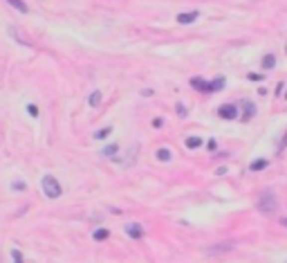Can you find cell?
<instances>
[{
	"mask_svg": "<svg viewBox=\"0 0 287 263\" xmlns=\"http://www.w3.org/2000/svg\"><path fill=\"white\" fill-rule=\"evenodd\" d=\"M233 243H224V245H213V248L206 250V254H220V252H227V250H231Z\"/></svg>",
	"mask_w": 287,
	"mask_h": 263,
	"instance_id": "cell-7",
	"label": "cell"
},
{
	"mask_svg": "<svg viewBox=\"0 0 287 263\" xmlns=\"http://www.w3.org/2000/svg\"><path fill=\"white\" fill-rule=\"evenodd\" d=\"M247 79H249V81H260V79H263V77H258V74H249V77H247Z\"/></svg>",
	"mask_w": 287,
	"mask_h": 263,
	"instance_id": "cell-24",
	"label": "cell"
},
{
	"mask_svg": "<svg viewBox=\"0 0 287 263\" xmlns=\"http://www.w3.org/2000/svg\"><path fill=\"white\" fill-rule=\"evenodd\" d=\"M254 113H256L254 104H251V101H245V115H242V117H245V119H251V117H254Z\"/></svg>",
	"mask_w": 287,
	"mask_h": 263,
	"instance_id": "cell-13",
	"label": "cell"
},
{
	"mask_svg": "<svg viewBox=\"0 0 287 263\" xmlns=\"http://www.w3.org/2000/svg\"><path fill=\"white\" fill-rule=\"evenodd\" d=\"M197 18V11H188V14H177V23L179 25H191Z\"/></svg>",
	"mask_w": 287,
	"mask_h": 263,
	"instance_id": "cell-6",
	"label": "cell"
},
{
	"mask_svg": "<svg viewBox=\"0 0 287 263\" xmlns=\"http://www.w3.org/2000/svg\"><path fill=\"white\" fill-rule=\"evenodd\" d=\"M101 153L106 155V158H117V153H119V146H117V144H110V146H106Z\"/></svg>",
	"mask_w": 287,
	"mask_h": 263,
	"instance_id": "cell-11",
	"label": "cell"
},
{
	"mask_svg": "<svg viewBox=\"0 0 287 263\" xmlns=\"http://www.w3.org/2000/svg\"><path fill=\"white\" fill-rule=\"evenodd\" d=\"M161 124H164V122H161V119H159V117H157V119H152V126H155V128H159V126H161Z\"/></svg>",
	"mask_w": 287,
	"mask_h": 263,
	"instance_id": "cell-25",
	"label": "cell"
},
{
	"mask_svg": "<svg viewBox=\"0 0 287 263\" xmlns=\"http://www.w3.org/2000/svg\"><path fill=\"white\" fill-rule=\"evenodd\" d=\"M285 99H287V92H285Z\"/></svg>",
	"mask_w": 287,
	"mask_h": 263,
	"instance_id": "cell-27",
	"label": "cell"
},
{
	"mask_svg": "<svg viewBox=\"0 0 287 263\" xmlns=\"http://www.w3.org/2000/svg\"><path fill=\"white\" fill-rule=\"evenodd\" d=\"M110 133H112V128H110V126H108V128H99V131L94 133V140H106V137L110 135Z\"/></svg>",
	"mask_w": 287,
	"mask_h": 263,
	"instance_id": "cell-14",
	"label": "cell"
},
{
	"mask_svg": "<svg viewBox=\"0 0 287 263\" xmlns=\"http://www.w3.org/2000/svg\"><path fill=\"white\" fill-rule=\"evenodd\" d=\"M11 189H13V191H25L27 185H25L22 180H13V182H11Z\"/></svg>",
	"mask_w": 287,
	"mask_h": 263,
	"instance_id": "cell-19",
	"label": "cell"
},
{
	"mask_svg": "<svg viewBox=\"0 0 287 263\" xmlns=\"http://www.w3.org/2000/svg\"><path fill=\"white\" fill-rule=\"evenodd\" d=\"M108 236H110V232H108L106 227H99V230L92 234V239L94 241H103V239H108Z\"/></svg>",
	"mask_w": 287,
	"mask_h": 263,
	"instance_id": "cell-12",
	"label": "cell"
},
{
	"mask_svg": "<svg viewBox=\"0 0 287 263\" xmlns=\"http://www.w3.org/2000/svg\"><path fill=\"white\" fill-rule=\"evenodd\" d=\"M200 146H202L200 137H188L186 140V149H200Z\"/></svg>",
	"mask_w": 287,
	"mask_h": 263,
	"instance_id": "cell-16",
	"label": "cell"
},
{
	"mask_svg": "<svg viewBox=\"0 0 287 263\" xmlns=\"http://www.w3.org/2000/svg\"><path fill=\"white\" fill-rule=\"evenodd\" d=\"M40 187H43V194L47 196V198H58V196L63 194V189H61V185H58V180L54 176H45L43 178V182H40Z\"/></svg>",
	"mask_w": 287,
	"mask_h": 263,
	"instance_id": "cell-2",
	"label": "cell"
},
{
	"mask_svg": "<svg viewBox=\"0 0 287 263\" xmlns=\"http://www.w3.org/2000/svg\"><path fill=\"white\" fill-rule=\"evenodd\" d=\"M281 225H285V227H287V218H283V221H281Z\"/></svg>",
	"mask_w": 287,
	"mask_h": 263,
	"instance_id": "cell-26",
	"label": "cell"
},
{
	"mask_svg": "<svg viewBox=\"0 0 287 263\" xmlns=\"http://www.w3.org/2000/svg\"><path fill=\"white\" fill-rule=\"evenodd\" d=\"M218 115H220L222 119H236V117H238L236 104H224V106H220V108H218Z\"/></svg>",
	"mask_w": 287,
	"mask_h": 263,
	"instance_id": "cell-3",
	"label": "cell"
},
{
	"mask_svg": "<svg viewBox=\"0 0 287 263\" xmlns=\"http://www.w3.org/2000/svg\"><path fill=\"white\" fill-rule=\"evenodd\" d=\"M191 86L200 92H213V81H204V79H200V77H193Z\"/></svg>",
	"mask_w": 287,
	"mask_h": 263,
	"instance_id": "cell-5",
	"label": "cell"
},
{
	"mask_svg": "<svg viewBox=\"0 0 287 263\" xmlns=\"http://www.w3.org/2000/svg\"><path fill=\"white\" fill-rule=\"evenodd\" d=\"M9 34H11V36H13V38H16V41H20V43H22V45H31V43H29V41H27V38H25V36H22V34H20V32H18V29H16V27H13V25H11V27H9Z\"/></svg>",
	"mask_w": 287,
	"mask_h": 263,
	"instance_id": "cell-9",
	"label": "cell"
},
{
	"mask_svg": "<svg viewBox=\"0 0 287 263\" xmlns=\"http://www.w3.org/2000/svg\"><path fill=\"white\" fill-rule=\"evenodd\" d=\"M276 209H278V198H276V194H274L272 189L263 191V194H260V198H258V212L265 214V216H269V214H274Z\"/></svg>",
	"mask_w": 287,
	"mask_h": 263,
	"instance_id": "cell-1",
	"label": "cell"
},
{
	"mask_svg": "<svg viewBox=\"0 0 287 263\" xmlns=\"http://www.w3.org/2000/svg\"><path fill=\"white\" fill-rule=\"evenodd\" d=\"M175 110H177L179 117H186V106H184V104H177V106H175Z\"/></svg>",
	"mask_w": 287,
	"mask_h": 263,
	"instance_id": "cell-21",
	"label": "cell"
},
{
	"mask_svg": "<svg viewBox=\"0 0 287 263\" xmlns=\"http://www.w3.org/2000/svg\"><path fill=\"white\" fill-rule=\"evenodd\" d=\"M267 167V160H256V162H251V171H263V169Z\"/></svg>",
	"mask_w": 287,
	"mask_h": 263,
	"instance_id": "cell-18",
	"label": "cell"
},
{
	"mask_svg": "<svg viewBox=\"0 0 287 263\" xmlns=\"http://www.w3.org/2000/svg\"><path fill=\"white\" fill-rule=\"evenodd\" d=\"M11 261L20 263V261H25V259H22V254H20V252H18V250H11Z\"/></svg>",
	"mask_w": 287,
	"mask_h": 263,
	"instance_id": "cell-20",
	"label": "cell"
},
{
	"mask_svg": "<svg viewBox=\"0 0 287 263\" xmlns=\"http://www.w3.org/2000/svg\"><path fill=\"white\" fill-rule=\"evenodd\" d=\"M274 65H276V59H274V54H267V56L263 59V68H265V70H272Z\"/></svg>",
	"mask_w": 287,
	"mask_h": 263,
	"instance_id": "cell-15",
	"label": "cell"
},
{
	"mask_svg": "<svg viewBox=\"0 0 287 263\" xmlns=\"http://www.w3.org/2000/svg\"><path fill=\"white\" fill-rule=\"evenodd\" d=\"M285 146H287V131H285V135H283L281 144H278V153H281V151H285Z\"/></svg>",
	"mask_w": 287,
	"mask_h": 263,
	"instance_id": "cell-23",
	"label": "cell"
},
{
	"mask_svg": "<svg viewBox=\"0 0 287 263\" xmlns=\"http://www.w3.org/2000/svg\"><path fill=\"white\" fill-rule=\"evenodd\" d=\"M7 2L13 7V9L20 11V14H27V11H29V7H27L25 2H22V0H7Z\"/></svg>",
	"mask_w": 287,
	"mask_h": 263,
	"instance_id": "cell-8",
	"label": "cell"
},
{
	"mask_svg": "<svg viewBox=\"0 0 287 263\" xmlns=\"http://www.w3.org/2000/svg\"><path fill=\"white\" fill-rule=\"evenodd\" d=\"M126 234L133 241H139L144 236V227L139 225V223H126Z\"/></svg>",
	"mask_w": 287,
	"mask_h": 263,
	"instance_id": "cell-4",
	"label": "cell"
},
{
	"mask_svg": "<svg viewBox=\"0 0 287 263\" xmlns=\"http://www.w3.org/2000/svg\"><path fill=\"white\" fill-rule=\"evenodd\" d=\"M27 113H29L31 117H38V108H36L34 104H29V106H27Z\"/></svg>",
	"mask_w": 287,
	"mask_h": 263,
	"instance_id": "cell-22",
	"label": "cell"
},
{
	"mask_svg": "<svg viewBox=\"0 0 287 263\" xmlns=\"http://www.w3.org/2000/svg\"><path fill=\"white\" fill-rule=\"evenodd\" d=\"M88 104H90V106H92V108H97V106H99V104H101V92H99V90H94V92H92V95H90V97H88Z\"/></svg>",
	"mask_w": 287,
	"mask_h": 263,
	"instance_id": "cell-10",
	"label": "cell"
},
{
	"mask_svg": "<svg viewBox=\"0 0 287 263\" xmlns=\"http://www.w3.org/2000/svg\"><path fill=\"white\" fill-rule=\"evenodd\" d=\"M157 160H159V162H168V160H170V151L168 149H159V151H157Z\"/></svg>",
	"mask_w": 287,
	"mask_h": 263,
	"instance_id": "cell-17",
	"label": "cell"
}]
</instances>
